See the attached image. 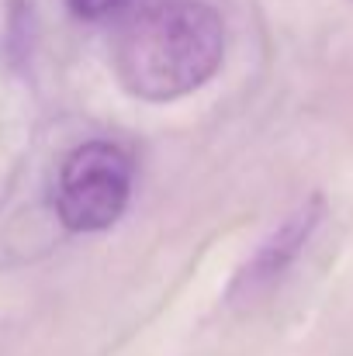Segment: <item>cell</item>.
I'll return each instance as SVG.
<instances>
[{
  "instance_id": "1",
  "label": "cell",
  "mask_w": 353,
  "mask_h": 356,
  "mask_svg": "<svg viewBox=\"0 0 353 356\" xmlns=\"http://www.w3.org/2000/svg\"><path fill=\"white\" fill-rule=\"evenodd\" d=\"M226 63V21L205 0H156L135 10L115 38L121 87L149 104L201 90Z\"/></svg>"
},
{
  "instance_id": "2",
  "label": "cell",
  "mask_w": 353,
  "mask_h": 356,
  "mask_svg": "<svg viewBox=\"0 0 353 356\" xmlns=\"http://www.w3.org/2000/svg\"><path fill=\"white\" fill-rule=\"evenodd\" d=\"M135 163L128 149L111 138H91L77 145L56 173V215L70 232L97 236L118 225L128 208Z\"/></svg>"
},
{
  "instance_id": "3",
  "label": "cell",
  "mask_w": 353,
  "mask_h": 356,
  "mask_svg": "<svg viewBox=\"0 0 353 356\" xmlns=\"http://www.w3.org/2000/svg\"><path fill=\"white\" fill-rule=\"evenodd\" d=\"M322 215H326L322 197H319V194L308 197L274 236L249 256V263H246V266L239 270V277H235L233 294H239V291H256V287H267L270 280H277V277L298 259V252L305 249V242L319 229Z\"/></svg>"
},
{
  "instance_id": "4",
  "label": "cell",
  "mask_w": 353,
  "mask_h": 356,
  "mask_svg": "<svg viewBox=\"0 0 353 356\" xmlns=\"http://www.w3.org/2000/svg\"><path fill=\"white\" fill-rule=\"evenodd\" d=\"M125 3L128 0H66L70 14L80 17V21H108V17H115Z\"/></svg>"
}]
</instances>
